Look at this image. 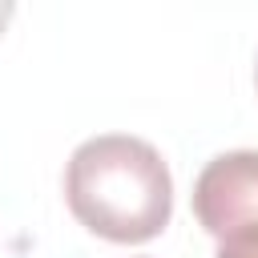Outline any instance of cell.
Here are the masks:
<instances>
[{
	"mask_svg": "<svg viewBox=\"0 0 258 258\" xmlns=\"http://www.w3.org/2000/svg\"><path fill=\"white\" fill-rule=\"evenodd\" d=\"M194 218L218 242L258 230V149H230L202 165L194 181Z\"/></svg>",
	"mask_w": 258,
	"mask_h": 258,
	"instance_id": "2",
	"label": "cell"
},
{
	"mask_svg": "<svg viewBox=\"0 0 258 258\" xmlns=\"http://www.w3.org/2000/svg\"><path fill=\"white\" fill-rule=\"evenodd\" d=\"M218 258H258V230L222 238V242H218Z\"/></svg>",
	"mask_w": 258,
	"mask_h": 258,
	"instance_id": "3",
	"label": "cell"
},
{
	"mask_svg": "<svg viewBox=\"0 0 258 258\" xmlns=\"http://www.w3.org/2000/svg\"><path fill=\"white\" fill-rule=\"evenodd\" d=\"M64 202L89 234L137 246L169 226L173 177L149 141L97 133L81 141L64 165Z\"/></svg>",
	"mask_w": 258,
	"mask_h": 258,
	"instance_id": "1",
	"label": "cell"
},
{
	"mask_svg": "<svg viewBox=\"0 0 258 258\" xmlns=\"http://www.w3.org/2000/svg\"><path fill=\"white\" fill-rule=\"evenodd\" d=\"M12 12H16V8H12V4H8V0H0V32H4V24H8V20H12Z\"/></svg>",
	"mask_w": 258,
	"mask_h": 258,
	"instance_id": "4",
	"label": "cell"
}]
</instances>
